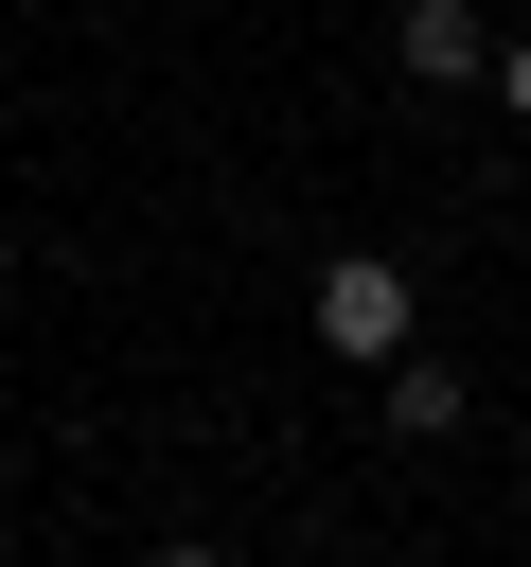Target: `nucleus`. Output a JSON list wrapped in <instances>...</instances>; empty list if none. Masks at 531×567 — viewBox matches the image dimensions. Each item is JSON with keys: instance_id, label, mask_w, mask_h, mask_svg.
I'll return each mask as SVG.
<instances>
[{"instance_id": "obj_1", "label": "nucleus", "mask_w": 531, "mask_h": 567, "mask_svg": "<svg viewBox=\"0 0 531 567\" xmlns=\"http://www.w3.org/2000/svg\"><path fill=\"white\" fill-rule=\"evenodd\" d=\"M301 319H319V354H354V372H389L425 301H407V266H389V248H336V266L301 284Z\"/></svg>"}, {"instance_id": "obj_4", "label": "nucleus", "mask_w": 531, "mask_h": 567, "mask_svg": "<svg viewBox=\"0 0 531 567\" xmlns=\"http://www.w3.org/2000/svg\"><path fill=\"white\" fill-rule=\"evenodd\" d=\"M496 106H513V124H531V35H496Z\"/></svg>"}, {"instance_id": "obj_3", "label": "nucleus", "mask_w": 531, "mask_h": 567, "mask_svg": "<svg viewBox=\"0 0 531 567\" xmlns=\"http://www.w3.org/2000/svg\"><path fill=\"white\" fill-rule=\"evenodd\" d=\"M389 425L442 443V425H460V372H442V354H389Z\"/></svg>"}, {"instance_id": "obj_2", "label": "nucleus", "mask_w": 531, "mask_h": 567, "mask_svg": "<svg viewBox=\"0 0 531 567\" xmlns=\"http://www.w3.org/2000/svg\"><path fill=\"white\" fill-rule=\"evenodd\" d=\"M389 53H407V89H496V18L478 0H407Z\"/></svg>"}]
</instances>
